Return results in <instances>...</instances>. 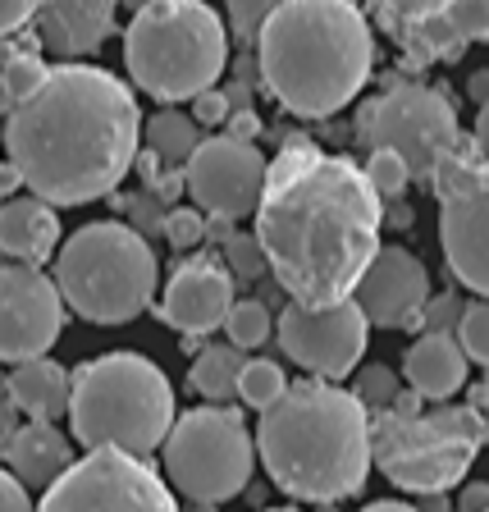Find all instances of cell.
<instances>
[{
	"label": "cell",
	"mask_w": 489,
	"mask_h": 512,
	"mask_svg": "<svg viewBox=\"0 0 489 512\" xmlns=\"http://www.w3.org/2000/svg\"><path fill=\"white\" fill-rule=\"evenodd\" d=\"M384 202L348 156L288 138L266 170L256 243L275 284L298 307L348 302L380 256Z\"/></svg>",
	"instance_id": "obj_1"
},
{
	"label": "cell",
	"mask_w": 489,
	"mask_h": 512,
	"mask_svg": "<svg viewBox=\"0 0 489 512\" xmlns=\"http://www.w3.org/2000/svg\"><path fill=\"white\" fill-rule=\"evenodd\" d=\"M142 142V110L124 78L96 64H55L46 83L5 119V151L23 188L46 206L110 197Z\"/></svg>",
	"instance_id": "obj_2"
},
{
	"label": "cell",
	"mask_w": 489,
	"mask_h": 512,
	"mask_svg": "<svg viewBox=\"0 0 489 512\" xmlns=\"http://www.w3.org/2000/svg\"><path fill=\"white\" fill-rule=\"evenodd\" d=\"M256 453L288 499L339 503L371 476V412L330 380L288 384L256 421Z\"/></svg>",
	"instance_id": "obj_3"
},
{
	"label": "cell",
	"mask_w": 489,
	"mask_h": 512,
	"mask_svg": "<svg viewBox=\"0 0 489 512\" xmlns=\"http://www.w3.org/2000/svg\"><path fill=\"white\" fill-rule=\"evenodd\" d=\"M375 32L352 0H284L256 37L261 83L288 115L330 119L366 87Z\"/></svg>",
	"instance_id": "obj_4"
},
{
	"label": "cell",
	"mask_w": 489,
	"mask_h": 512,
	"mask_svg": "<svg viewBox=\"0 0 489 512\" xmlns=\"http://www.w3.org/2000/svg\"><path fill=\"white\" fill-rule=\"evenodd\" d=\"M174 421L179 416H174L170 380L142 352H106L74 371L69 426L87 453L115 448V453L147 458L165 448Z\"/></svg>",
	"instance_id": "obj_5"
},
{
	"label": "cell",
	"mask_w": 489,
	"mask_h": 512,
	"mask_svg": "<svg viewBox=\"0 0 489 512\" xmlns=\"http://www.w3.org/2000/svg\"><path fill=\"white\" fill-rule=\"evenodd\" d=\"M124 64L160 106L197 101L229 64V32L206 0H151L128 19Z\"/></svg>",
	"instance_id": "obj_6"
},
{
	"label": "cell",
	"mask_w": 489,
	"mask_h": 512,
	"mask_svg": "<svg viewBox=\"0 0 489 512\" xmlns=\"http://www.w3.org/2000/svg\"><path fill=\"white\" fill-rule=\"evenodd\" d=\"M156 252L151 243L119 220L83 224L64 238L55 256V284L69 311L92 325H128L156 298Z\"/></svg>",
	"instance_id": "obj_7"
},
{
	"label": "cell",
	"mask_w": 489,
	"mask_h": 512,
	"mask_svg": "<svg viewBox=\"0 0 489 512\" xmlns=\"http://www.w3.org/2000/svg\"><path fill=\"white\" fill-rule=\"evenodd\" d=\"M485 421L476 407H430V412L371 416V458L407 494H444L476 467L485 448Z\"/></svg>",
	"instance_id": "obj_8"
},
{
	"label": "cell",
	"mask_w": 489,
	"mask_h": 512,
	"mask_svg": "<svg viewBox=\"0 0 489 512\" xmlns=\"http://www.w3.org/2000/svg\"><path fill=\"white\" fill-rule=\"evenodd\" d=\"M256 439L234 407H192L165 439V480L192 503H224L247 490Z\"/></svg>",
	"instance_id": "obj_9"
},
{
	"label": "cell",
	"mask_w": 489,
	"mask_h": 512,
	"mask_svg": "<svg viewBox=\"0 0 489 512\" xmlns=\"http://www.w3.org/2000/svg\"><path fill=\"white\" fill-rule=\"evenodd\" d=\"M357 142L366 151H394L407 160L412 179H426L439 170V160L462 142L458 110L439 87L426 83H394L389 92L371 96L357 110Z\"/></svg>",
	"instance_id": "obj_10"
},
{
	"label": "cell",
	"mask_w": 489,
	"mask_h": 512,
	"mask_svg": "<svg viewBox=\"0 0 489 512\" xmlns=\"http://www.w3.org/2000/svg\"><path fill=\"white\" fill-rule=\"evenodd\" d=\"M430 188L439 202V243L448 270L489 302V156L462 138L430 174Z\"/></svg>",
	"instance_id": "obj_11"
},
{
	"label": "cell",
	"mask_w": 489,
	"mask_h": 512,
	"mask_svg": "<svg viewBox=\"0 0 489 512\" xmlns=\"http://www.w3.org/2000/svg\"><path fill=\"white\" fill-rule=\"evenodd\" d=\"M37 512H179V503L147 458L96 448L42 494Z\"/></svg>",
	"instance_id": "obj_12"
},
{
	"label": "cell",
	"mask_w": 489,
	"mask_h": 512,
	"mask_svg": "<svg viewBox=\"0 0 489 512\" xmlns=\"http://www.w3.org/2000/svg\"><path fill=\"white\" fill-rule=\"evenodd\" d=\"M279 348L284 357L311 371L316 380H343L357 371L366 357V339H371V320L362 316L357 302H334V307H298L288 302L275 320Z\"/></svg>",
	"instance_id": "obj_13"
},
{
	"label": "cell",
	"mask_w": 489,
	"mask_h": 512,
	"mask_svg": "<svg viewBox=\"0 0 489 512\" xmlns=\"http://www.w3.org/2000/svg\"><path fill=\"white\" fill-rule=\"evenodd\" d=\"M266 170L270 160L256 151V142L220 133V138H202V147L192 151V160L183 165V183L197 211L234 224L243 215H256L261 192H266Z\"/></svg>",
	"instance_id": "obj_14"
},
{
	"label": "cell",
	"mask_w": 489,
	"mask_h": 512,
	"mask_svg": "<svg viewBox=\"0 0 489 512\" xmlns=\"http://www.w3.org/2000/svg\"><path fill=\"white\" fill-rule=\"evenodd\" d=\"M64 334L60 284L37 266H0V362H37Z\"/></svg>",
	"instance_id": "obj_15"
},
{
	"label": "cell",
	"mask_w": 489,
	"mask_h": 512,
	"mask_svg": "<svg viewBox=\"0 0 489 512\" xmlns=\"http://www.w3.org/2000/svg\"><path fill=\"white\" fill-rule=\"evenodd\" d=\"M352 302L380 330L421 325V311L430 302V275L421 266V256H412L407 247H380V256H375L371 270L362 275Z\"/></svg>",
	"instance_id": "obj_16"
},
{
	"label": "cell",
	"mask_w": 489,
	"mask_h": 512,
	"mask_svg": "<svg viewBox=\"0 0 489 512\" xmlns=\"http://www.w3.org/2000/svg\"><path fill=\"white\" fill-rule=\"evenodd\" d=\"M234 302L238 298H234V275H229V266L211 261V256H197V261H183L170 275L156 316L165 320L170 330L188 334V339H202V334H211V330H224Z\"/></svg>",
	"instance_id": "obj_17"
},
{
	"label": "cell",
	"mask_w": 489,
	"mask_h": 512,
	"mask_svg": "<svg viewBox=\"0 0 489 512\" xmlns=\"http://www.w3.org/2000/svg\"><path fill=\"white\" fill-rule=\"evenodd\" d=\"M119 0H42L32 32L42 37V51L60 55L64 64H78L83 55H96L115 28Z\"/></svg>",
	"instance_id": "obj_18"
},
{
	"label": "cell",
	"mask_w": 489,
	"mask_h": 512,
	"mask_svg": "<svg viewBox=\"0 0 489 512\" xmlns=\"http://www.w3.org/2000/svg\"><path fill=\"white\" fill-rule=\"evenodd\" d=\"M0 458H5V471L19 480L23 490H42V494L78 462L74 439H64L51 421H23V426L5 430Z\"/></svg>",
	"instance_id": "obj_19"
},
{
	"label": "cell",
	"mask_w": 489,
	"mask_h": 512,
	"mask_svg": "<svg viewBox=\"0 0 489 512\" xmlns=\"http://www.w3.org/2000/svg\"><path fill=\"white\" fill-rule=\"evenodd\" d=\"M60 243V215L46 206L42 197H10L0 206V252L10 256L14 266H37L55 256Z\"/></svg>",
	"instance_id": "obj_20"
},
{
	"label": "cell",
	"mask_w": 489,
	"mask_h": 512,
	"mask_svg": "<svg viewBox=\"0 0 489 512\" xmlns=\"http://www.w3.org/2000/svg\"><path fill=\"white\" fill-rule=\"evenodd\" d=\"M467 352H462L458 334H421L403 357L407 389L421 394L426 403H448L467 384Z\"/></svg>",
	"instance_id": "obj_21"
},
{
	"label": "cell",
	"mask_w": 489,
	"mask_h": 512,
	"mask_svg": "<svg viewBox=\"0 0 489 512\" xmlns=\"http://www.w3.org/2000/svg\"><path fill=\"white\" fill-rule=\"evenodd\" d=\"M5 389L28 421H51L55 426V416L69 412V398H74V371H64L51 357H37V362L14 366L5 375Z\"/></svg>",
	"instance_id": "obj_22"
},
{
	"label": "cell",
	"mask_w": 489,
	"mask_h": 512,
	"mask_svg": "<svg viewBox=\"0 0 489 512\" xmlns=\"http://www.w3.org/2000/svg\"><path fill=\"white\" fill-rule=\"evenodd\" d=\"M142 142H147V151L165 170H183L192 160V151L202 147V128H197L192 115H183V110L160 106L156 115L142 124Z\"/></svg>",
	"instance_id": "obj_23"
},
{
	"label": "cell",
	"mask_w": 489,
	"mask_h": 512,
	"mask_svg": "<svg viewBox=\"0 0 489 512\" xmlns=\"http://www.w3.org/2000/svg\"><path fill=\"white\" fill-rule=\"evenodd\" d=\"M247 357L234 348V343H211V348L197 352V362L188 371V384L206 403H229L238 394V375H243Z\"/></svg>",
	"instance_id": "obj_24"
},
{
	"label": "cell",
	"mask_w": 489,
	"mask_h": 512,
	"mask_svg": "<svg viewBox=\"0 0 489 512\" xmlns=\"http://www.w3.org/2000/svg\"><path fill=\"white\" fill-rule=\"evenodd\" d=\"M46 74H51V64H46L42 55H19L14 64H5V69H0V115L10 119L14 110L46 83Z\"/></svg>",
	"instance_id": "obj_25"
},
{
	"label": "cell",
	"mask_w": 489,
	"mask_h": 512,
	"mask_svg": "<svg viewBox=\"0 0 489 512\" xmlns=\"http://www.w3.org/2000/svg\"><path fill=\"white\" fill-rule=\"evenodd\" d=\"M284 394H288V375H284V366L279 362L252 357V362L243 366V375H238V398H243L247 407H256V412L275 407Z\"/></svg>",
	"instance_id": "obj_26"
},
{
	"label": "cell",
	"mask_w": 489,
	"mask_h": 512,
	"mask_svg": "<svg viewBox=\"0 0 489 512\" xmlns=\"http://www.w3.org/2000/svg\"><path fill=\"white\" fill-rule=\"evenodd\" d=\"M224 334H229V343H234L238 352H252L261 348V343L275 334V320H270V307L256 298H243L234 302V311H229V320H224Z\"/></svg>",
	"instance_id": "obj_27"
},
{
	"label": "cell",
	"mask_w": 489,
	"mask_h": 512,
	"mask_svg": "<svg viewBox=\"0 0 489 512\" xmlns=\"http://www.w3.org/2000/svg\"><path fill=\"white\" fill-rule=\"evenodd\" d=\"M439 5H444V0H371V19L380 23L394 42H403L407 32L426 19V14H435Z\"/></svg>",
	"instance_id": "obj_28"
},
{
	"label": "cell",
	"mask_w": 489,
	"mask_h": 512,
	"mask_svg": "<svg viewBox=\"0 0 489 512\" xmlns=\"http://www.w3.org/2000/svg\"><path fill=\"white\" fill-rule=\"evenodd\" d=\"M398 394H403V384H398V375L389 366H366V371H357V384H352V398L371 416L389 412L398 403Z\"/></svg>",
	"instance_id": "obj_29"
},
{
	"label": "cell",
	"mask_w": 489,
	"mask_h": 512,
	"mask_svg": "<svg viewBox=\"0 0 489 512\" xmlns=\"http://www.w3.org/2000/svg\"><path fill=\"white\" fill-rule=\"evenodd\" d=\"M362 170H366V179H371V188L380 192V202H394V197H403L407 183H412L407 160L394 156V151H371Z\"/></svg>",
	"instance_id": "obj_30"
},
{
	"label": "cell",
	"mask_w": 489,
	"mask_h": 512,
	"mask_svg": "<svg viewBox=\"0 0 489 512\" xmlns=\"http://www.w3.org/2000/svg\"><path fill=\"white\" fill-rule=\"evenodd\" d=\"M458 343H462V352H467V362L489 366V302L485 298H476V302L462 307Z\"/></svg>",
	"instance_id": "obj_31"
},
{
	"label": "cell",
	"mask_w": 489,
	"mask_h": 512,
	"mask_svg": "<svg viewBox=\"0 0 489 512\" xmlns=\"http://www.w3.org/2000/svg\"><path fill=\"white\" fill-rule=\"evenodd\" d=\"M284 0H224V10H229V28H234L238 42H252L266 32V23L279 14Z\"/></svg>",
	"instance_id": "obj_32"
},
{
	"label": "cell",
	"mask_w": 489,
	"mask_h": 512,
	"mask_svg": "<svg viewBox=\"0 0 489 512\" xmlns=\"http://www.w3.org/2000/svg\"><path fill=\"white\" fill-rule=\"evenodd\" d=\"M224 261H229V275L234 279H261L266 275V252L256 243V234H229L224 243Z\"/></svg>",
	"instance_id": "obj_33"
},
{
	"label": "cell",
	"mask_w": 489,
	"mask_h": 512,
	"mask_svg": "<svg viewBox=\"0 0 489 512\" xmlns=\"http://www.w3.org/2000/svg\"><path fill=\"white\" fill-rule=\"evenodd\" d=\"M165 238H170V247H179V252L197 247L206 238V215L192 211V206H174V211H165Z\"/></svg>",
	"instance_id": "obj_34"
},
{
	"label": "cell",
	"mask_w": 489,
	"mask_h": 512,
	"mask_svg": "<svg viewBox=\"0 0 489 512\" xmlns=\"http://www.w3.org/2000/svg\"><path fill=\"white\" fill-rule=\"evenodd\" d=\"M462 307H467V302H458L453 293H439V298H430L426 311H421V325H426V334H458Z\"/></svg>",
	"instance_id": "obj_35"
},
{
	"label": "cell",
	"mask_w": 489,
	"mask_h": 512,
	"mask_svg": "<svg viewBox=\"0 0 489 512\" xmlns=\"http://www.w3.org/2000/svg\"><path fill=\"white\" fill-rule=\"evenodd\" d=\"M192 119H197V128H220L229 124V115H234V106H229V96L220 92V87H211V92H202L197 101H192L188 110Z\"/></svg>",
	"instance_id": "obj_36"
},
{
	"label": "cell",
	"mask_w": 489,
	"mask_h": 512,
	"mask_svg": "<svg viewBox=\"0 0 489 512\" xmlns=\"http://www.w3.org/2000/svg\"><path fill=\"white\" fill-rule=\"evenodd\" d=\"M37 5L42 0H0V37H14L37 19Z\"/></svg>",
	"instance_id": "obj_37"
},
{
	"label": "cell",
	"mask_w": 489,
	"mask_h": 512,
	"mask_svg": "<svg viewBox=\"0 0 489 512\" xmlns=\"http://www.w3.org/2000/svg\"><path fill=\"white\" fill-rule=\"evenodd\" d=\"M19 55H42V37H37V32H14V37H0V69H5V64H14L19 60Z\"/></svg>",
	"instance_id": "obj_38"
},
{
	"label": "cell",
	"mask_w": 489,
	"mask_h": 512,
	"mask_svg": "<svg viewBox=\"0 0 489 512\" xmlns=\"http://www.w3.org/2000/svg\"><path fill=\"white\" fill-rule=\"evenodd\" d=\"M0 512H37V503L28 499V490H23L10 471H0Z\"/></svg>",
	"instance_id": "obj_39"
},
{
	"label": "cell",
	"mask_w": 489,
	"mask_h": 512,
	"mask_svg": "<svg viewBox=\"0 0 489 512\" xmlns=\"http://www.w3.org/2000/svg\"><path fill=\"white\" fill-rule=\"evenodd\" d=\"M224 133H229V138H238V142H256V133H261V119H256L252 106L234 110V115H229V124H224Z\"/></svg>",
	"instance_id": "obj_40"
},
{
	"label": "cell",
	"mask_w": 489,
	"mask_h": 512,
	"mask_svg": "<svg viewBox=\"0 0 489 512\" xmlns=\"http://www.w3.org/2000/svg\"><path fill=\"white\" fill-rule=\"evenodd\" d=\"M458 512H489V485H467L462 490V499H458Z\"/></svg>",
	"instance_id": "obj_41"
},
{
	"label": "cell",
	"mask_w": 489,
	"mask_h": 512,
	"mask_svg": "<svg viewBox=\"0 0 489 512\" xmlns=\"http://www.w3.org/2000/svg\"><path fill=\"white\" fill-rule=\"evenodd\" d=\"M471 142H476V151H480V156H489V106H480L476 128H471Z\"/></svg>",
	"instance_id": "obj_42"
},
{
	"label": "cell",
	"mask_w": 489,
	"mask_h": 512,
	"mask_svg": "<svg viewBox=\"0 0 489 512\" xmlns=\"http://www.w3.org/2000/svg\"><path fill=\"white\" fill-rule=\"evenodd\" d=\"M467 407H476V412H480V421H485V439H489V380L471 389V403Z\"/></svg>",
	"instance_id": "obj_43"
},
{
	"label": "cell",
	"mask_w": 489,
	"mask_h": 512,
	"mask_svg": "<svg viewBox=\"0 0 489 512\" xmlns=\"http://www.w3.org/2000/svg\"><path fill=\"white\" fill-rule=\"evenodd\" d=\"M19 170H14V165H10V160H0V197H5V202H10V197H14V188H19Z\"/></svg>",
	"instance_id": "obj_44"
},
{
	"label": "cell",
	"mask_w": 489,
	"mask_h": 512,
	"mask_svg": "<svg viewBox=\"0 0 489 512\" xmlns=\"http://www.w3.org/2000/svg\"><path fill=\"white\" fill-rule=\"evenodd\" d=\"M467 92H471V101H480V106H489V69H480V74H471Z\"/></svg>",
	"instance_id": "obj_45"
},
{
	"label": "cell",
	"mask_w": 489,
	"mask_h": 512,
	"mask_svg": "<svg viewBox=\"0 0 489 512\" xmlns=\"http://www.w3.org/2000/svg\"><path fill=\"white\" fill-rule=\"evenodd\" d=\"M362 512H421V508H412V503H398V499H380V503H366Z\"/></svg>",
	"instance_id": "obj_46"
},
{
	"label": "cell",
	"mask_w": 489,
	"mask_h": 512,
	"mask_svg": "<svg viewBox=\"0 0 489 512\" xmlns=\"http://www.w3.org/2000/svg\"><path fill=\"white\" fill-rule=\"evenodd\" d=\"M421 512H448L444 494H421Z\"/></svg>",
	"instance_id": "obj_47"
},
{
	"label": "cell",
	"mask_w": 489,
	"mask_h": 512,
	"mask_svg": "<svg viewBox=\"0 0 489 512\" xmlns=\"http://www.w3.org/2000/svg\"><path fill=\"white\" fill-rule=\"evenodd\" d=\"M389 220H394V224H412V211H407V206H394V215H389Z\"/></svg>",
	"instance_id": "obj_48"
},
{
	"label": "cell",
	"mask_w": 489,
	"mask_h": 512,
	"mask_svg": "<svg viewBox=\"0 0 489 512\" xmlns=\"http://www.w3.org/2000/svg\"><path fill=\"white\" fill-rule=\"evenodd\" d=\"M119 5H124V10H133V14H138V10H147L151 0H119Z\"/></svg>",
	"instance_id": "obj_49"
},
{
	"label": "cell",
	"mask_w": 489,
	"mask_h": 512,
	"mask_svg": "<svg viewBox=\"0 0 489 512\" xmlns=\"http://www.w3.org/2000/svg\"><path fill=\"white\" fill-rule=\"evenodd\" d=\"M266 512H298V508H266Z\"/></svg>",
	"instance_id": "obj_50"
},
{
	"label": "cell",
	"mask_w": 489,
	"mask_h": 512,
	"mask_svg": "<svg viewBox=\"0 0 489 512\" xmlns=\"http://www.w3.org/2000/svg\"><path fill=\"white\" fill-rule=\"evenodd\" d=\"M0 389H5V375H0Z\"/></svg>",
	"instance_id": "obj_51"
},
{
	"label": "cell",
	"mask_w": 489,
	"mask_h": 512,
	"mask_svg": "<svg viewBox=\"0 0 489 512\" xmlns=\"http://www.w3.org/2000/svg\"><path fill=\"white\" fill-rule=\"evenodd\" d=\"M0 206H5V197H0Z\"/></svg>",
	"instance_id": "obj_52"
}]
</instances>
